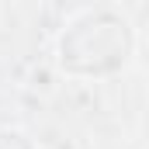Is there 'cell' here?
Masks as SVG:
<instances>
[{
	"mask_svg": "<svg viewBox=\"0 0 149 149\" xmlns=\"http://www.w3.org/2000/svg\"><path fill=\"white\" fill-rule=\"evenodd\" d=\"M59 66L73 76H104L135 52V31L118 7H83L59 35Z\"/></svg>",
	"mask_w": 149,
	"mask_h": 149,
	"instance_id": "6da1fadb",
	"label": "cell"
},
{
	"mask_svg": "<svg viewBox=\"0 0 149 149\" xmlns=\"http://www.w3.org/2000/svg\"><path fill=\"white\" fill-rule=\"evenodd\" d=\"M0 146L3 149H35V142L21 128H0Z\"/></svg>",
	"mask_w": 149,
	"mask_h": 149,
	"instance_id": "7a4b0ae2",
	"label": "cell"
}]
</instances>
